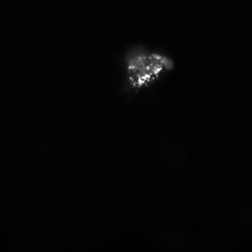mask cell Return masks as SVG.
Wrapping results in <instances>:
<instances>
[{
    "mask_svg": "<svg viewBox=\"0 0 252 252\" xmlns=\"http://www.w3.org/2000/svg\"><path fill=\"white\" fill-rule=\"evenodd\" d=\"M175 65L169 56L142 47L130 49L123 63L124 82L132 93H140L153 87L171 73Z\"/></svg>",
    "mask_w": 252,
    "mask_h": 252,
    "instance_id": "obj_1",
    "label": "cell"
},
{
    "mask_svg": "<svg viewBox=\"0 0 252 252\" xmlns=\"http://www.w3.org/2000/svg\"><path fill=\"white\" fill-rule=\"evenodd\" d=\"M165 243L169 246V247L175 248H178L182 244L181 235L176 232L166 233L163 236Z\"/></svg>",
    "mask_w": 252,
    "mask_h": 252,
    "instance_id": "obj_2",
    "label": "cell"
}]
</instances>
